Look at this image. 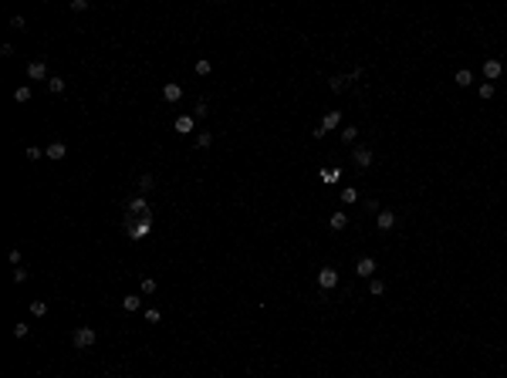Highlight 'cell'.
<instances>
[{"label":"cell","mask_w":507,"mask_h":378,"mask_svg":"<svg viewBox=\"0 0 507 378\" xmlns=\"http://www.w3.org/2000/svg\"><path fill=\"white\" fill-rule=\"evenodd\" d=\"M71 341H74V348H81V351H85V348H91V345L98 341V334H95L91 328H78V331L71 334Z\"/></svg>","instance_id":"1"},{"label":"cell","mask_w":507,"mask_h":378,"mask_svg":"<svg viewBox=\"0 0 507 378\" xmlns=\"http://www.w3.org/2000/svg\"><path fill=\"white\" fill-rule=\"evenodd\" d=\"M335 284H338V270H335V267H321V270H318V287H321V291H332Z\"/></svg>","instance_id":"2"},{"label":"cell","mask_w":507,"mask_h":378,"mask_svg":"<svg viewBox=\"0 0 507 378\" xmlns=\"http://www.w3.org/2000/svg\"><path fill=\"white\" fill-rule=\"evenodd\" d=\"M352 159H355L359 169H368V165H372V149H368V146H359V149L352 152Z\"/></svg>","instance_id":"3"},{"label":"cell","mask_w":507,"mask_h":378,"mask_svg":"<svg viewBox=\"0 0 507 378\" xmlns=\"http://www.w3.org/2000/svg\"><path fill=\"white\" fill-rule=\"evenodd\" d=\"M501 71H504V65H501L497 58L484 61V78H487V81H497V78H501Z\"/></svg>","instance_id":"4"},{"label":"cell","mask_w":507,"mask_h":378,"mask_svg":"<svg viewBox=\"0 0 507 378\" xmlns=\"http://www.w3.org/2000/svg\"><path fill=\"white\" fill-rule=\"evenodd\" d=\"M27 78H31V81H44V78H48V65H44V61H31V65H27Z\"/></svg>","instance_id":"5"},{"label":"cell","mask_w":507,"mask_h":378,"mask_svg":"<svg viewBox=\"0 0 507 378\" xmlns=\"http://www.w3.org/2000/svg\"><path fill=\"white\" fill-rule=\"evenodd\" d=\"M355 274L365 277V280H372V274H375V260H372V257H362V260L355 263Z\"/></svg>","instance_id":"6"},{"label":"cell","mask_w":507,"mask_h":378,"mask_svg":"<svg viewBox=\"0 0 507 378\" xmlns=\"http://www.w3.org/2000/svg\"><path fill=\"white\" fill-rule=\"evenodd\" d=\"M162 98H166V101H179V98H183V84H179V81H169V84L162 88Z\"/></svg>","instance_id":"7"},{"label":"cell","mask_w":507,"mask_h":378,"mask_svg":"<svg viewBox=\"0 0 507 378\" xmlns=\"http://www.w3.org/2000/svg\"><path fill=\"white\" fill-rule=\"evenodd\" d=\"M338 122H342V112H338V108H332V112H325L321 129H325V132H332V129H338Z\"/></svg>","instance_id":"8"},{"label":"cell","mask_w":507,"mask_h":378,"mask_svg":"<svg viewBox=\"0 0 507 378\" xmlns=\"http://www.w3.org/2000/svg\"><path fill=\"white\" fill-rule=\"evenodd\" d=\"M193 125H196V118H193V115H179V118L173 122V129H176L179 135H186V132H193Z\"/></svg>","instance_id":"9"},{"label":"cell","mask_w":507,"mask_h":378,"mask_svg":"<svg viewBox=\"0 0 507 378\" xmlns=\"http://www.w3.org/2000/svg\"><path fill=\"white\" fill-rule=\"evenodd\" d=\"M125 213H142L145 220H149V206H145V199H142V196L129 199V203H125Z\"/></svg>","instance_id":"10"},{"label":"cell","mask_w":507,"mask_h":378,"mask_svg":"<svg viewBox=\"0 0 507 378\" xmlns=\"http://www.w3.org/2000/svg\"><path fill=\"white\" fill-rule=\"evenodd\" d=\"M375 223H379V230H392L396 227V213H392V210H382V213L375 216Z\"/></svg>","instance_id":"11"},{"label":"cell","mask_w":507,"mask_h":378,"mask_svg":"<svg viewBox=\"0 0 507 378\" xmlns=\"http://www.w3.org/2000/svg\"><path fill=\"white\" fill-rule=\"evenodd\" d=\"M453 81H456L460 88H470V84H473V71H470V68H460V71L453 75Z\"/></svg>","instance_id":"12"},{"label":"cell","mask_w":507,"mask_h":378,"mask_svg":"<svg viewBox=\"0 0 507 378\" xmlns=\"http://www.w3.org/2000/svg\"><path fill=\"white\" fill-rule=\"evenodd\" d=\"M65 152H68V146H65V142H51V146H48V152H44V155H48V159H54V162H58V159H65Z\"/></svg>","instance_id":"13"},{"label":"cell","mask_w":507,"mask_h":378,"mask_svg":"<svg viewBox=\"0 0 507 378\" xmlns=\"http://www.w3.org/2000/svg\"><path fill=\"white\" fill-rule=\"evenodd\" d=\"M349 81H352V75L345 78V75H335V78H328V88H332V91H345V88H349Z\"/></svg>","instance_id":"14"},{"label":"cell","mask_w":507,"mask_h":378,"mask_svg":"<svg viewBox=\"0 0 507 378\" xmlns=\"http://www.w3.org/2000/svg\"><path fill=\"white\" fill-rule=\"evenodd\" d=\"M328 223H332V230H345L349 227V216H345V213H332Z\"/></svg>","instance_id":"15"},{"label":"cell","mask_w":507,"mask_h":378,"mask_svg":"<svg viewBox=\"0 0 507 378\" xmlns=\"http://www.w3.org/2000/svg\"><path fill=\"white\" fill-rule=\"evenodd\" d=\"M139 307H142V297H136V294L122 297V311H139Z\"/></svg>","instance_id":"16"},{"label":"cell","mask_w":507,"mask_h":378,"mask_svg":"<svg viewBox=\"0 0 507 378\" xmlns=\"http://www.w3.org/2000/svg\"><path fill=\"white\" fill-rule=\"evenodd\" d=\"M14 101H17V105H24V101H31V88H27V84H20V88H14Z\"/></svg>","instance_id":"17"},{"label":"cell","mask_w":507,"mask_h":378,"mask_svg":"<svg viewBox=\"0 0 507 378\" xmlns=\"http://www.w3.org/2000/svg\"><path fill=\"white\" fill-rule=\"evenodd\" d=\"M48 91H54V95H61V91H65V78H48Z\"/></svg>","instance_id":"18"},{"label":"cell","mask_w":507,"mask_h":378,"mask_svg":"<svg viewBox=\"0 0 507 378\" xmlns=\"http://www.w3.org/2000/svg\"><path fill=\"white\" fill-rule=\"evenodd\" d=\"M207 112H210V105H207V98H200L196 108H193V118H207Z\"/></svg>","instance_id":"19"},{"label":"cell","mask_w":507,"mask_h":378,"mask_svg":"<svg viewBox=\"0 0 507 378\" xmlns=\"http://www.w3.org/2000/svg\"><path fill=\"white\" fill-rule=\"evenodd\" d=\"M355 139H359V129L355 125H345L342 129V142H355Z\"/></svg>","instance_id":"20"},{"label":"cell","mask_w":507,"mask_h":378,"mask_svg":"<svg viewBox=\"0 0 507 378\" xmlns=\"http://www.w3.org/2000/svg\"><path fill=\"white\" fill-rule=\"evenodd\" d=\"M368 294H372V297H382V294H385V284H382V280H368Z\"/></svg>","instance_id":"21"},{"label":"cell","mask_w":507,"mask_h":378,"mask_svg":"<svg viewBox=\"0 0 507 378\" xmlns=\"http://www.w3.org/2000/svg\"><path fill=\"white\" fill-rule=\"evenodd\" d=\"M31 314H34V317H44V314H48V304H44V301H34V304H31Z\"/></svg>","instance_id":"22"},{"label":"cell","mask_w":507,"mask_h":378,"mask_svg":"<svg viewBox=\"0 0 507 378\" xmlns=\"http://www.w3.org/2000/svg\"><path fill=\"white\" fill-rule=\"evenodd\" d=\"M342 203H359V189H342Z\"/></svg>","instance_id":"23"},{"label":"cell","mask_w":507,"mask_h":378,"mask_svg":"<svg viewBox=\"0 0 507 378\" xmlns=\"http://www.w3.org/2000/svg\"><path fill=\"white\" fill-rule=\"evenodd\" d=\"M142 317H145V321H149V324H159V321H162V314H159L156 307H149V311H145Z\"/></svg>","instance_id":"24"},{"label":"cell","mask_w":507,"mask_h":378,"mask_svg":"<svg viewBox=\"0 0 507 378\" xmlns=\"http://www.w3.org/2000/svg\"><path fill=\"white\" fill-rule=\"evenodd\" d=\"M480 98H484V101H487V98H494V84H490V81H484V84H480Z\"/></svg>","instance_id":"25"},{"label":"cell","mask_w":507,"mask_h":378,"mask_svg":"<svg viewBox=\"0 0 507 378\" xmlns=\"http://www.w3.org/2000/svg\"><path fill=\"white\" fill-rule=\"evenodd\" d=\"M210 142H213V135H210V132H200V135H196V146H200V149H207Z\"/></svg>","instance_id":"26"},{"label":"cell","mask_w":507,"mask_h":378,"mask_svg":"<svg viewBox=\"0 0 507 378\" xmlns=\"http://www.w3.org/2000/svg\"><path fill=\"white\" fill-rule=\"evenodd\" d=\"M149 223H152V220H142L139 227H132V236H145V233H149Z\"/></svg>","instance_id":"27"},{"label":"cell","mask_w":507,"mask_h":378,"mask_svg":"<svg viewBox=\"0 0 507 378\" xmlns=\"http://www.w3.org/2000/svg\"><path fill=\"white\" fill-rule=\"evenodd\" d=\"M196 75H210V61H207V58L196 61Z\"/></svg>","instance_id":"28"},{"label":"cell","mask_w":507,"mask_h":378,"mask_svg":"<svg viewBox=\"0 0 507 378\" xmlns=\"http://www.w3.org/2000/svg\"><path fill=\"white\" fill-rule=\"evenodd\" d=\"M152 182H156V179H152L149 172H145V176H139V189H152Z\"/></svg>","instance_id":"29"},{"label":"cell","mask_w":507,"mask_h":378,"mask_svg":"<svg viewBox=\"0 0 507 378\" xmlns=\"http://www.w3.org/2000/svg\"><path fill=\"white\" fill-rule=\"evenodd\" d=\"M142 294H156V280H152V277L142 280Z\"/></svg>","instance_id":"30"},{"label":"cell","mask_w":507,"mask_h":378,"mask_svg":"<svg viewBox=\"0 0 507 378\" xmlns=\"http://www.w3.org/2000/svg\"><path fill=\"white\" fill-rule=\"evenodd\" d=\"M24 280H27V270L17 267V270H14V284H24Z\"/></svg>","instance_id":"31"},{"label":"cell","mask_w":507,"mask_h":378,"mask_svg":"<svg viewBox=\"0 0 507 378\" xmlns=\"http://www.w3.org/2000/svg\"><path fill=\"white\" fill-rule=\"evenodd\" d=\"M10 27H17V31H24L27 24H24V17H10Z\"/></svg>","instance_id":"32"},{"label":"cell","mask_w":507,"mask_h":378,"mask_svg":"<svg viewBox=\"0 0 507 378\" xmlns=\"http://www.w3.org/2000/svg\"><path fill=\"white\" fill-rule=\"evenodd\" d=\"M27 334V324H14V338H24Z\"/></svg>","instance_id":"33"},{"label":"cell","mask_w":507,"mask_h":378,"mask_svg":"<svg viewBox=\"0 0 507 378\" xmlns=\"http://www.w3.org/2000/svg\"><path fill=\"white\" fill-rule=\"evenodd\" d=\"M41 155H44V152L37 149V146H31V149H27V159H41Z\"/></svg>","instance_id":"34"}]
</instances>
